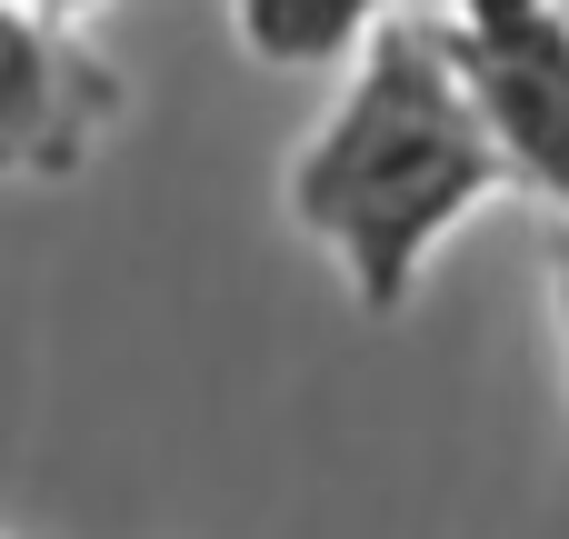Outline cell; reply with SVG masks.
I'll list each match as a JSON object with an SVG mask.
<instances>
[{"instance_id": "obj_1", "label": "cell", "mask_w": 569, "mask_h": 539, "mask_svg": "<svg viewBox=\"0 0 569 539\" xmlns=\"http://www.w3.org/2000/svg\"><path fill=\"white\" fill-rule=\"evenodd\" d=\"M510 170L450 70L440 20H380L340 80V100L320 110V130L290 150V230L310 250L340 260L350 300L370 320L410 310V290L430 280L440 240L500 200Z\"/></svg>"}, {"instance_id": "obj_2", "label": "cell", "mask_w": 569, "mask_h": 539, "mask_svg": "<svg viewBox=\"0 0 569 539\" xmlns=\"http://www.w3.org/2000/svg\"><path fill=\"white\" fill-rule=\"evenodd\" d=\"M440 40L500 170L569 220V0H450Z\"/></svg>"}, {"instance_id": "obj_3", "label": "cell", "mask_w": 569, "mask_h": 539, "mask_svg": "<svg viewBox=\"0 0 569 539\" xmlns=\"http://www.w3.org/2000/svg\"><path fill=\"white\" fill-rule=\"evenodd\" d=\"M120 80L70 30L0 0V180H70L120 130Z\"/></svg>"}, {"instance_id": "obj_4", "label": "cell", "mask_w": 569, "mask_h": 539, "mask_svg": "<svg viewBox=\"0 0 569 539\" xmlns=\"http://www.w3.org/2000/svg\"><path fill=\"white\" fill-rule=\"evenodd\" d=\"M390 20V0H230V30L260 70H340Z\"/></svg>"}, {"instance_id": "obj_5", "label": "cell", "mask_w": 569, "mask_h": 539, "mask_svg": "<svg viewBox=\"0 0 569 539\" xmlns=\"http://www.w3.org/2000/svg\"><path fill=\"white\" fill-rule=\"evenodd\" d=\"M550 310H560V350H569V240H560V260H550Z\"/></svg>"}]
</instances>
